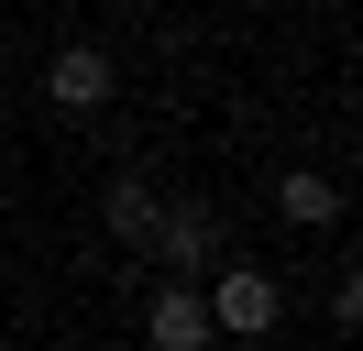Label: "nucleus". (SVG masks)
<instances>
[{
  "label": "nucleus",
  "instance_id": "nucleus-1",
  "mask_svg": "<svg viewBox=\"0 0 363 351\" xmlns=\"http://www.w3.org/2000/svg\"><path fill=\"white\" fill-rule=\"evenodd\" d=\"M220 241H231V231H220V209H199V197H187V209H155V241H143V253L165 263V285H199Z\"/></svg>",
  "mask_w": 363,
  "mask_h": 351
},
{
  "label": "nucleus",
  "instance_id": "nucleus-2",
  "mask_svg": "<svg viewBox=\"0 0 363 351\" xmlns=\"http://www.w3.org/2000/svg\"><path fill=\"white\" fill-rule=\"evenodd\" d=\"M199 307H209V329L253 340V329H275V275H264V263H220V275L199 285Z\"/></svg>",
  "mask_w": 363,
  "mask_h": 351
},
{
  "label": "nucleus",
  "instance_id": "nucleus-3",
  "mask_svg": "<svg viewBox=\"0 0 363 351\" xmlns=\"http://www.w3.org/2000/svg\"><path fill=\"white\" fill-rule=\"evenodd\" d=\"M143 340H155V351H209L199 285H155V297H143Z\"/></svg>",
  "mask_w": 363,
  "mask_h": 351
},
{
  "label": "nucleus",
  "instance_id": "nucleus-4",
  "mask_svg": "<svg viewBox=\"0 0 363 351\" xmlns=\"http://www.w3.org/2000/svg\"><path fill=\"white\" fill-rule=\"evenodd\" d=\"M111 88H121V77H111V55H99V44H67V55L45 66V99H55V110H99Z\"/></svg>",
  "mask_w": 363,
  "mask_h": 351
},
{
  "label": "nucleus",
  "instance_id": "nucleus-5",
  "mask_svg": "<svg viewBox=\"0 0 363 351\" xmlns=\"http://www.w3.org/2000/svg\"><path fill=\"white\" fill-rule=\"evenodd\" d=\"M275 209H286L297 231H319V219H341V187L330 176H275Z\"/></svg>",
  "mask_w": 363,
  "mask_h": 351
},
{
  "label": "nucleus",
  "instance_id": "nucleus-6",
  "mask_svg": "<svg viewBox=\"0 0 363 351\" xmlns=\"http://www.w3.org/2000/svg\"><path fill=\"white\" fill-rule=\"evenodd\" d=\"M99 209H111L121 241H155V187H143V176H111V197H99Z\"/></svg>",
  "mask_w": 363,
  "mask_h": 351
},
{
  "label": "nucleus",
  "instance_id": "nucleus-7",
  "mask_svg": "<svg viewBox=\"0 0 363 351\" xmlns=\"http://www.w3.org/2000/svg\"><path fill=\"white\" fill-rule=\"evenodd\" d=\"M0 351H11V340H0Z\"/></svg>",
  "mask_w": 363,
  "mask_h": 351
}]
</instances>
